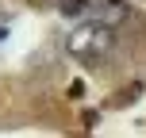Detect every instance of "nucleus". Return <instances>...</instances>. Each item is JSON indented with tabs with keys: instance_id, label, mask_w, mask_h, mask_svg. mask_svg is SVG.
<instances>
[{
	"instance_id": "obj_3",
	"label": "nucleus",
	"mask_w": 146,
	"mask_h": 138,
	"mask_svg": "<svg viewBox=\"0 0 146 138\" xmlns=\"http://www.w3.org/2000/svg\"><path fill=\"white\" fill-rule=\"evenodd\" d=\"M0 42H4V23H0Z\"/></svg>"
},
{
	"instance_id": "obj_2",
	"label": "nucleus",
	"mask_w": 146,
	"mask_h": 138,
	"mask_svg": "<svg viewBox=\"0 0 146 138\" xmlns=\"http://www.w3.org/2000/svg\"><path fill=\"white\" fill-rule=\"evenodd\" d=\"M104 0H62V12L66 15H100Z\"/></svg>"
},
{
	"instance_id": "obj_1",
	"label": "nucleus",
	"mask_w": 146,
	"mask_h": 138,
	"mask_svg": "<svg viewBox=\"0 0 146 138\" xmlns=\"http://www.w3.org/2000/svg\"><path fill=\"white\" fill-rule=\"evenodd\" d=\"M108 50H111V31L104 27V23H96V19L81 23V27L69 35V54L81 58V61H96Z\"/></svg>"
}]
</instances>
